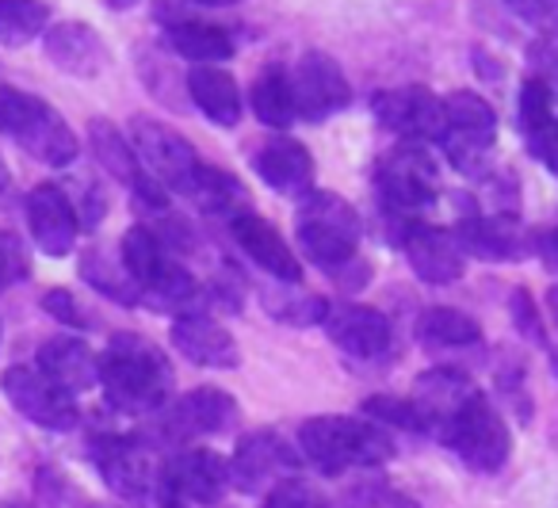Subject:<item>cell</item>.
Segmentation results:
<instances>
[{
	"mask_svg": "<svg viewBox=\"0 0 558 508\" xmlns=\"http://www.w3.org/2000/svg\"><path fill=\"white\" fill-rule=\"evenodd\" d=\"M100 383L108 406L119 413H157L172 390V367L154 340L119 332L100 355Z\"/></svg>",
	"mask_w": 558,
	"mask_h": 508,
	"instance_id": "obj_1",
	"label": "cell"
},
{
	"mask_svg": "<svg viewBox=\"0 0 558 508\" xmlns=\"http://www.w3.org/2000/svg\"><path fill=\"white\" fill-rule=\"evenodd\" d=\"M295 226H299V245H303V253L322 271L341 279L349 291H356L364 283V276H352V268H364L360 264V215L341 195L311 192L303 199V207H299Z\"/></svg>",
	"mask_w": 558,
	"mask_h": 508,
	"instance_id": "obj_2",
	"label": "cell"
},
{
	"mask_svg": "<svg viewBox=\"0 0 558 508\" xmlns=\"http://www.w3.org/2000/svg\"><path fill=\"white\" fill-rule=\"evenodd\" d=\"M299 447L303 455L326 474H344L356 467H383L390 462L387 432L360 416H311L299 428Z\"/></svg>",
	"mask_w": 558,
	"mask_h": 508,
	"instance_id": "obj_3",
	"label": "cell"
},
{
	"mask_svg": "<svg viewBox=\"0 0 558 508\" xmlns=\"http://www.w3.org/2000/svg\"><path fill=\"white\" fill-rule=\"evenodd\" d=\"M0 134H9L20 149H27L35 161L50 169H65L81 154L70 123L43 96L20 93V88H0Z\"/></svg>",
	"mask_w": 558,
	"mask_h": 508,
	"instance_id": "obj_4",
	"label": "cell"
},
{
	"mask_svg": "<svg viewBox=\"0 0 558 508\" xmlns=\"http://www.w3.org/2000/svg\"><path fill=\"white\" fill-rule=\"evenodd\" d=\"M375 188H379L383 203L395 215H413L425 210L428 203H436L440 192V169H436L433 154L417 142H398L395 149L379 157L375 169Z\"/></svg>",
	"mask_w": 558,
	"mask_h": 508,
	"instance_id": "obj_5",
	"label": "cell"
},
{
	"mask_svg": "<svg viewBox=\"0 0 558 508\" xmlns=\"http://www.w3.org/2000/svg\"><path fill=\"white\" fill-rule=\"evenodd\" d=\"M444 439L456 447L459 459H463L474 474H497L512 451L505 416L497 413L494 401L482 398V394H474V398L459 409V416L451 421V428Z\"/></svg>",
	"mask_w": 558,
	"mask_h": 508,
	"instance_id": "obj_6",
	"label": "cell"
},
{
	"mask_svg": "<svg viewBox=\"0 0 558 508\" xmlns=\"http://www.w3.org/2000/svg\"><path fill=\"white\" fill-rule=\"evenodd\" d=\"M497 116L478 93H451L444 100V154L459 172H482L494 146Z\"/></svg>",
	"mask_w": 558,
	"mask_h": 508,
	"instance_id": "obj_7",
	"label": "cell"
},
{
	"mask_svg": "<svg viewBox=\"0 0 558 508\" xmlns=\"http://www.w3.org/2000/svg\"><path fill=\"white\" fill-rule=\"evenodd\" d=\"M126 138H131L142 169H146L165 192L180 195V188L187 184V177H192L195 165H199V154H195L192 142L180 138L177 131H169L165 123L146 119V116L131 119V134H126Z\"/></svg>",
	"mask_w": 558,
	"mask_h": 508,
	"instance_id": "obj_8",
	"label": "cell"
},
{
	"mask_svg": "<svg viewBox=\"0 0 558 508\" xmlns=\"http://www.w3.org/2000/svg\"><path fill=\"white\" fill-rule=\"evenodd\" d=\"M93 459L119 497L161 500V467L134 436H100L93 444Z\"/></svg>",
	"mask_w": 558,
	"mask_h": 508,
	"instance_id": "obj_9",
	"label": "cell"
},
{
	"mask_svg": "<svg viewBox=\"0 0 558 508\" xmlns=\"http://www.w3.org/2000/svg\"><path fill=\"white\" fill-rule=\"evenodd\" d=\"M230 489V462L207 447H187L161 467V500L172 505H218Z\"/></svg>",
	"mask_w": 558,
	"mask_h": 508,
	"instance_id": "obj_10",
	"label": "cell"
},
{
	"mask_svg": "<svg viewBox=\"0 0 558 508\" xmlns=\"http://www.w3.org/2000/svg\"><path fill=\"white\" fill-rule=\"evenodd\" d=\"M291 96H295V116H303L306 123H322L349 108L352 85L333 58L322 50H306L291 70Z\"/></svg>",
	"mask_w": 558,
	"mask_h": 508,
	"instance_id": "obj_11",
	"label": "cell"
},
{
	"mask_svg": "<svg viewBox=\"0 0 558 508\" xmlns=\"http://www.w3.org/2000/svg\"><path fill=\"white\" fill-rule=\"evenodd\" d=\"M4 398L16 406L20 416H27L32 424L50 432H70L77 424V406H73V394H65L58 383H50L39 367H9L4 378Z\"/></svg>",
	"mask_w": 558,
	"mask_h": 508,
	"instance_id": "obj_12",
	"label": "cell"
},
{
	"mask_svg": "<svg viewBox=\"0 0 558 508\" xmlns=\"http://www.w3.org/2000/svg\"><path fill=\"white\" fill-rule=\"evenodd\" d=\"M372 111L390 134L402 142H440L444 138V100L421 85L410 88H387L375 93Z\"/></svg>",
	"mask_w": 558,
	"mask_h": 508,
	"instance_id": "obj_13",
	"label": "cell"
},
{
	"mask_svg": "<svg viewBox=\"0 0 558 508\" xmlns=\"http://www.w3.org/2000/svg\"><path fill=\"white\" fill-rule=\"evenodd\" d=\"M238 421V401L218 386H195L161 409V432L169 439H199L226 432Z\"/></svg>",
	"mask_w": 558,
	"mask_h": 508,
	"instance_id": "obj_14",
	"label": "cell"
},
{
	"mask_svg": "<svg viewBox=\"0 0 558 508\" xmlns=\"http://www.w3.org/2000/svg\"><path fill=\"white\" fill-rule=\"evenodd\" d=\"M27 226H32L35 245L47 256H70L73 245H77V210H73V199L65 188L58 184H39L27 195Z\"/></svg>",
	"mask_w": 558,
	"mask_h": 508,
	"instance_id": "obj_15",
	"label": "cell"
},
{
	"mask_svg": "<svg viewBox=\"0 0 558 508\" xmlns=\"http://www.w3.org/2000/svg\"><path fill=\"white\" fill-rule=\"evenodd\" d=\"M230 233H233V241H238L241 253H245L260 271H268L271 279H279V283H288V287L303 283V264H299V256L291 253L283 233H279L268 218L245 210V215H238L230 222Z\"/></svg>",
	"mask_w": 558,
	"mask_h": 508,
	"instance_id": "obj_16",
	"label": "cell"
},
{
	"mask_svg": "<svg viewBox=\"0 0 558 508\" xmlns=\"http://www.w3.org/2000/svg\"><path fill=\"white\" fill-rule=\"evenodd\" d=\"M295 462L288 439H279L276 432H248L230 459V485H238L241 493H260L264 485L283 482Z\"/></svg>",
	"mask_w": 558,
	"mask_h": 508,
	"instance_id": "obj_17",
	"label": "cell"
},
{
	"mask_svg": "<svg viewBox=\"0 0 558 508\" xmlns=\"http://www.w3.org/2000/svg\"><path fill=\"white\" fill-rule=\"evenodd\" d=\"M253 169L271 192L288 195V199H306L314 192V157L303 142L279 134V138L264 142L253 157Z\"/></svg>",
	"mask_w": 558,
	"mask_h": 508,
	"instance_id": "obj_18",
	"label": "cell"
},
{
	"mask_svg": "<svg viewBox=\"0 0 558 508\" xmlns=\"http://www.w3.org/2000/svg\"><path fill=\"white\" fill-rule=\"evenodd\" d=\"M402 249H405L410 268L417 271L425 283L444 287V283H456V279L463 276L466 253L456 241V233H444V230H436V226L413 222V226H405V233H402Z\"/></svg>",
	"mask_w": 558,
	"mask_h": 508,
	"instance_id": "obj_19",
	"label": "cell"
},
{
	"mask_svg": "<svg viewBox=\"0 0 558 508\" xmlns=\"http://www.w3.org/2000/svg\"><path fill=\"white\" fill-rule=\"evenodd\" d=\"M43 50H47V58L58 65V70L70 73V77H81V81L100 77L111 62L100 32L88 24H77V20H62V24L50 27V32L43 35Z\"/></svg>",
	"mask_w": 558,
	"mask_h": 508,
	"instance_id": "obj_20",
	"label": "cell"
},
{
	"mask_svg": "<svg viewBox=\"0 0 558 508\" xmlns=\"http://www.w3.org/2000/svg\"><path fill=\"white\" fill-rule=\"evenodd\" d=\"M326 332L341 352L356 355V360H379L390 348V322L372 306H360V302H341V306H329L326 314Z\"/></svg>",
	"mask_w": 558,
	"mask_h": 508,
	"instance_id": "obj_21",
	"label": "cell"
},
{
	"mask_svg": "<svg viewBox=\"0 0 558 508\" xmlns=\"http://www.w3.org/2000/svg\"><path fill=\"white\" fill-rule=\"evenodd\" d=\"M478 394V386L463 375V371H451V367H436V371H425L413 386V406L421 409L425 416L428 432L433 436H448L451 421L459 416V409Z\"/></svg>",
	"mask_w": 558,
	"mask_h": 508,
	"instance_id": "obj_22",
	"label": "cell"
},
{
	"mask_svg": "<svg viewBox=\"0 0 558 508\" xmlns=\"http://www.w3.org/2000/svg\"><path fill=\"white\" fill-rule=\"evenodd\" d=\"M172 348H177L184 360L199 363V367H215V371H230V367H238V360H241L233 332L226 329V325L210 322L207 314L177 317V322H172Z\"/></svg>",
	"mask_w": 558,
	"mask_h": 508,
	"instance_id": "obj_23",
	"label": "cell"
},
{
	"mask_svg": "<svg viewBox=\"0 0 558 508\" xmlns=\"http://www.w3.org/2000/svg\"><path fill=\"white\" fill-rule=\"evenodd\" d=\"M459 245L478 261H524L527 233L520 230L517 215H489V218H463L459 222Z\"/></svg>",
	"mask_w": 558,
	"mask_h": 508,
	"instance_id": "obj_24",
	"label": "cell"
},
{
	"mask_svg": "<svg viewBox=\"0 0 558 508\" xmlns=\"http://www.w3.org/2000/svg\"><path fill=\"white\" fill-rule=\"evenodd\" d=\"M39 371L58 383L65 394L93 390L100 383V360L93 355V348L77 337H54L39 348Z\"/></svg>",
	"mask_w": 558,
	"mask_h": 508,
	"instance_id": "obj_25",
	"label": "cell"
},
{
	"mask_svg": "<svg viewBox=\"0 0 558 508\" xmlns=\"http://www.w3.org/2000/svg\"><path fill=\"white\" fill-rule=\"evenodd\" d=\"M180 195H184V199H192L203 215L226 218V222H233V218L248 210L245 184H241L233 172L215 169V165H207V161L195 165V172L187 177V184L180 188Z\"/></svg>",
	"mask_w": 558,
	"mask_h": 508,
	"instance_id": "obj_26",
	"label": "cell"
},
{
	"mask_svg": "<svg viewBox=\"0 0 558 508\" xmlns=\"http://www.w3.org/2000/svg\"><path fill=\"white\" fill-rule=\"evenodd\" d=\"M187 93H192L195 108L215 126H238L241 88L226 70H218V65H195V70L187 73Z\"/></svg>",
	"mask_w": 558,
	"mask_h": 508,
	"instance_id": "obj_27",
	"label": "cell"
},
{
	"mask_svg": "<svg viewBox=\"0 0 558 508\" xmlns=\"http://www.w3.org/2000/svg\"><path fill=\"white\" fill-rule=\"evenodd\" d=\"M88 146H93L96 165H104L119 184H126L131 192L142 184L146 169H142L138 154H134L131 138H126L116 123H108V119H93V123H88Z\"/></svg>",
	"mask_w": 558,
	"mask_h": 508,
	"instance_id": "obj_28",
	"label": "cell"
},
{
	"mask_svg": "<svg viewBox=\"0 0 558 508\" xmlns=\"http://www.w3.org/2000/svg\"><path fill=\"white\" fill-rule=\"evenodd\" d=\"M165 39H169V47L180 58H187L195 65H215L233 55L230 32H222L215 24H203V20H177V24H169Z\"/></svg>",
	"mask_w": 558,
	"mask_h": 508,
	"instance_id": "obj_29",
	"label": "cell"
},
{
	"mask_svg": "<svg viewBox=\"0 0 558 508\" xmlns=\"http://www.w3.org/2000/svg\"><path fill=\"white\" fill-rule=\"evenodd\" d=\"M248 104L253 116L271 131H288L295 123V96H291V77L279 65H268L248 88Z\"/></svg>",
	"mask_w": 558,
	"mask_h": 508,
	"instance_id": "obj_30",
	"label": "cell"
},
{
	"mask_svg": "<svg viewBox=\"0 0 558 508\" xmlns=\"http://www.w3.org/2000/svg\"><path fill=\"white\" fill-rule=\"evenodd\" d=\"M119 261H123L126 276L134 279V287L142 291V287L154 283L157 271L172 261V253L157 230H149V226H131V230L123 233V245H119Z\"/></svg>",
	"mask_w": 558,
	"mask_h": 508,
	"instance_id": "obj_31",
	"label": "cell"
},
{
	"mask_svg": "<svg viewBox=\"0 0 558 508\" xmlns=\"http://www.w3.org/2000/svg\"><path fill=\"white\" fill-rule=\"evenodd\" d=\"M417 337L428 348H474L482 344V329L471 314L456 306H433L421 314Z\"/></svg>",
	"mask_w": 558,
	"mask_h": 508,
	"instance_id": "obj_32",
	"label": "cell"
},
{
	"mask_svg": "<svg viewBox=\"0 0 558 508\" xmlns=\"http://www.w3.org/2000/svg\"><path fill=\"white\" fill-rule=\"evenodd\" d=\"M50 9L43 0H0V43L4 47H27L47 32Z\"/></svg>",
	"mask_w": 558,
	"mask_h": 508,
	"instance_id": "obj_33",
	"label": "cell"
},
{
	"mask_svg": "<svg viewBox=\"0 0 558 508\" xmlns=\"http://www.w3.org/2000/svg\"><path fill=\"white\" fill-rule=\"evenodd\" d=\"M81 276L88 279V287H96V291L108 294V299L123 302V306H134V302H138V287H134V279L126 276L123 261L100 253V249L85 253V261H81Z\"/></svg>",
	"mask_w": 558,
	"mask_h": 508,
	"instance_id": "obj_34",
	"label": "cell"
},
{
	"mask_svg": "<svg viewBox=\"0 0 558 508\" xmlns=\"http://www.w3.org/2000/svg\"><path fill=\"white\" fill-rule=\"evenodd\" d=\"M264 306L276 322H288V325H322L329 314V302L322 294L311 291H299V287H279V294H264Z\"/></svg>",
	"mask_w": 558,
	"mask_h": 508,
	"instance_id": "obj_35",
	"label": "cell"
},
{
	"mask_svg": "<svg viewBox=\"0 0 558 508\" xmlns=\"http://www.w3.org/2000/svg\"><path fill=\"white\" fill-rule=\"evenodd\" d=\"M550 104H555V96L547 93V85H543V81L527 77L524 85H520V134H524L527 146H532V142L539 138L550 123H555V111H550Z\"/></svg>",
	"mask_w": 558,
	"mask_h": 508,
	"instance_id": "obj_36",
	"label": "cell"
},
{
	"mask_svg": "<svg viewBox=\"0 0 558 508\" xmlns=\"http://www.w3.org/2000/svg\"><path fill=\"white\" fill-rule=\"evenodd\" d=\"M364 413L372 416V421L390 424V428L421 432V436H428L425 416H421V409L413 406L410 398H390V394H383V398H367V401H364Z\"/></svg>",
	"mask_w": 558,
	"mask_h": 508,
	"instance_id": "obj_37",
	"label": "cell"
},
{
	"mask_svg": "<svg viewBox=\"0 0 558 508\" xmlns=\"http://www.w3.org/2000/svg\"><path fill=\"white\" fill-rule=\"evenodd\" d=\"M322 505H326V497H322L318 485L306 482V477H283V482L271 485L260 500V508H322Z\"/></svg>",
	"mask_w": 558,
	"mask_h": 508,
	"instance_id": "obj_38",
	"label": "cell"
},
{
	"mask_svg": "<svg viewBox=\"0 0 558 508\" xmlns=\"http://www.w3.org/2000/svg\"><path fill=\"white\" fill-rule=\"evenodd\" d=\"M341 508H417V500L398 493L395 485H387V482H364L352 493H344Z\"/></svg>",
	"mask_w": 558,
	"mask_h": 508,
	"instance_id": "obj_39",
	"label": "cell"
},
{
	"mask_svg": "<svg viewBox=\"0 0 558 508\" xmlns=\"http://www.w3.org/2000/svg\"><path fill=\"white\" fill-rule=\"evenodd\" d=\"M527 27H535L547 39H558V0H505Z\"/></svg>",
	"mask_w": 558,
	"mask_h": 508,
	"instance_id": "obj_40",
	"label": "cell"
},
{
	"mask_svg": "<svg viewBox=\"0 0 558 508\" xmlns=\"http://www.w3.org/2000/svg\"><path fill=\"white\" fill-rule=\"evenodd\" d=\"M43 310H47L50 317H58L62 325H73V329H88V325H93L85 310H81V302L73 299L70 291H62V287L43 294Z\"/></svg>",
	"mask_w": 558,
	"mask_h": 508,
	"instance_id": "obj_41",
	"label": "cell"
},
{
	"mask_svg": "<svg viewBox=\"0 0 558 508\" xmlns=\"http://www.w3.org/2000/svg\"><path fill=\"white\" fill-rule=\"evenodd\" d=\"M27 276V256L12 233H0V294L9 291L16 279Z\"/></svg>",
	"mask_w": 558,
	"mask_h": 508,
	"instance_id": "obj_42",
	"label": "cell"
},
{
	"mask_svg": "<svg viewBox=\"0 0 558 508\" xmlns=\"http://www.w3.org/2000/svg\"><path fill=\"white\" fill-rule=\"evenodd\" d=\"M512 317H517V329L524 332L527 340H535V344H547V337H543V322L539 314H535V302L527 291H517L512 294Z\"/></svg>",
	"mask_w": 558,
	"mask_h": 508,
	"instance_id": "obj_43",
	"label": "cell"
},
{
	"mask_svg": "<svg viewBox=\"0 0 558 508\" xmlns=\"http://www.w3.org/2000/svg\"><path fill=\"white\" fill-rule=\"evenodd\" d=\"M532 62H535V73H532V77H535V81H543L550 96H558V47H539V50L532 55Z\"/></svg>",
	"mask_w": 558,
	"mask_h": 508,
	"instance_id": "obj_44",
	"label": "cell"
},
{
	"mask_svg": "<svg viewBox=\"0 0 558 508\" xmlns=\"http://www.w3.org/2000/svg\"><path fill=\"white\" fill-rule=\"evenodd\" d=\"M527 149H532V154L539 157V161L547 165V169H550V172H555V177H558V119H555V123H550L547 131H543L539 138H535V142H532V146H527Z\"/></svg>",
	"mask_w": 558,
	"mask_h": 508,
	"instance_id": "obj_45",
	"label": "cell"
},
{
	"mask_svg": "<svg viewBox=\"0 0 558 508\" xmlns=\"http://www.w3.org/2000/svg\"><path fill=\"white\" fill-rule=\"evenodd\" d=\"M192 4H203V9H226V4H241V0H192Z\"/></svg>",
	"mask_w": 558,
	"mask_h": 508,
	"instance_id": "obj_46",
	"label": "cell"
},
{
	"mask_svg": "<svg viewBox=\"0 0 558 508\" xmlns=\"http://www.w3.org/2000/svg\"><path fill=\"white\" fill-rule=\"evenodd\" d=\"M9 184H12V177H9V165L0 161V199H4V192H9Z\"/></svg>",
	"mask_w": 558,
	"mask_h": 508,
	"instance_id": "obj_47",
	"label": "cell"
},
{
	"mask_svg": "<svg viewBox=\"0 0 558 508\" xmlns=\"http://www.w3.org/2000/svg\"><path fill=\"white\" fill-rule=\"evenodd\" d=\"M4 508H35L32 500H12V505H4Z\"/></svg>",
	"mask_w": 558,
	"mask_h": 508,
	"instance_id": "obj_48",
	"label": "cell"
},
{
	"mask_svg": "<svg viewBox=\"0 0 558 508\" xmlns=\"http://www.w3.org/2000/svg\"><path fill=\"white\" fill-rule=\"evenodd\" d=\"M111 4H116V9H126V4H134V0H111Z\"/></svg>",
	"mask_w": 558,
	"mask_h": 508,
	"instance_id": "obj_49",
	"label": "cell"
},
{
	"mask_svg": "<svg viewBox=\"0 0 558 508\" xmlns=\"http://www.w3.org/2000/svg\"><path fill=\"white\" fill-rule=\"evenodd\" d=\"M555 253H558V233H555Z\"/></svg>",
	"mask_w": 558,
	"mask_h": 508,
	"instance_id": "obj_50",
	"label": "cell"
}]
</instances>
